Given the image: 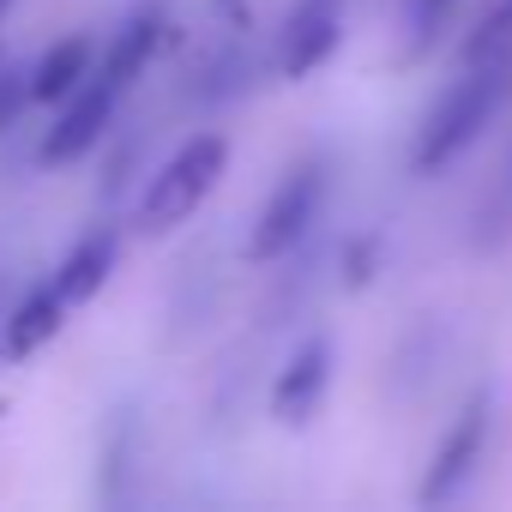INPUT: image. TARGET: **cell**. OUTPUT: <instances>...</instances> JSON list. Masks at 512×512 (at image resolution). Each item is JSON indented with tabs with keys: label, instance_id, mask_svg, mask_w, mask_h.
Instances as JSON below:
<instances>
[{
	"label": "cell",
	"instance_id": "8992f818",
	"mask_svg": "<svg viewBox=\"0 0 512 512\" xmlns=\"http://www.w3.org/2000/svg\"><path fill=\"white\" fill-rule=\"evenodd\" d=\"M326 386H332V344L326 338H302L296 356L278 368L272 380V422L278 428H302L314 422V410L326 404Z\"/></svg>",
	"mask_w": 512,
	"mask_h": 512
},
{
	"label": "cell",
	"instance_id": "5b68a950",
	"mask_svg": "<svg viewBox=\"0 0 512 512\" xmlns=\"http://www.w3.org/2000/svg\"><path fill=\"white\" fill-rule=\"evenodd\" d=\"M115 103H121V91L91 67V79H85L73 97H61V115H55V127L43 133L37 157H43V163H79L85 151H97L103 133H109V121H115Z\"/></svg>",
	"mask_w": 512,
	"mask_h": 512
},
{
	"label": "cell",
	"instance_id": "ba28073f",
	"mask_svg": "<svg viewBox=\"0 0 512 512\" xmlns=\"http://www.w3.org/2000/svg\"><path fill=\"white\" fill-rule=\"evenodd\" d=\"M115 260H121V235H115V223H97V229H85L79 241H73V253L55 266V296L67 302V308H79V302H91L103 284H109V272H115Z\"/></svg>",
	"mask_w": 512,
	"mask_h": 512
},
{
	"label": "cell",
	"instance_id": "7a4b0ae2",
	"mask_svg": "<svg viewBox=\"0 0 512 512\" xmlns=\"http://www.w3.org/2000/svg\"><path fill=\"white\" fill-rule=\"evenodd\" d=\"M223 163H229L223 133H193V139L151 175V187H145V199H139V223L163 235V229H175L181 217H193V211L205 205V193L223 181Z\"/></svg>",
	"mask_w": 512,
	"mask_h": 512
},
{
	"label": "cell",
	"instance_id": "52a82bcc",
	"mask_svg": "<svg viewBox=\"0 0 512 512\" xmlns=\"http://www.w3.org/2000/svg\"><path fill=\"white\" fill-rule=\"evenodd\" d=\"M344 43V0H302L284 25V49H278V67L284 79H308L314 67H326Z\"/></svg>",
	"mask_w": 512,
	"mask_h": 512
},
{
	"label": "cell",
	"instance_id": "277c9868",
	"mask_svg": "<svg viewBox=\"0 0 512 512\" xmlns=\"http://www.w3.org/2000/svg\"><path fill=\"white\" fill-rule=\"evenodd\" d=\"M482 458H488V398L476 392V398L458 410V422L440 434V446H434V458H428V476H422V488H416V500H422V506L458 500V494L470 488V476L482 470Z\"/></svg>",
	"mask_w": 512,
	"mask_h": 512
},
{
	"label": "cell",
	"instance_id": "9c48e42d",
	"mask_svg": "<svg viewBox=\"0 0 512 512\" xmlns=\"http://www.w3.org/2000/svg\"><path fill=\"white\" fill-rule=\"evenodd\" d=\"M157 43H163V7H157V0H145V7H139V13L109 37V49L97 55V73H103L115 91H133V79L151 67Z\"/></svg>",
	"mask_w": 512,
	"mask_h": 512
},
{
	"label": "cell",
	"instance_id": "2e32d148",
	"mask_svg": "<svg viewBox=\"0 0 512 512\" xmlns=\"http://www.w3.org/2000/svg\"><path fill=\"white\" fill-rule=\"evenodd\" d=\"M7 7H13V0H0V19H7Z\"/></svg>",
	"mask_w": 512,
	"mask_h": 512
},
{
	"label": "cell",
	"instance_id": "5bb4252c",
	"mask_svg": "<svg viewBox=\"0 0 512 512\" xmlns=\"http://www.w3.org/2000/svg\"><path fill=\"white\" fill-rule=\"evenodd\" d=\"M31 103V67H13V61H0V133H7Z\"/></svg>",
	"mask_w": 512,
	"mask_h": 512
},
{
	"label": "cell",
	"instance_id": "30bf717a",
	"mask_svg": "<svg viewBox=\"0 0 512 512\" xmlns=\"http://www.w3.org/2000/svg\"><path fill=\"white\" fill-rule=\"evenodd\" d=\"M61 326H67V302L55 296V284H37L0 326V362H31L43 344H55Z\"/></svg>",
	"mask_w": 512,
	"mask_h": 512
},
{
	"label": "cell",
	"instance_id": "9a60e30c",
	"mask_svg": "<svg viewBox=\"0 0 512 512\" xmlns=\"http://www.w3.org/2000/svg\"><path fill=\"white\" fill-rule=\"evenodd\" d=\"M368 272H374V241H356L350 247V284H368Z\"/></svg>",
	"mask_w": 512,
	"mask_h": 512
},
{
	"label": "cell",
	"instance_id": "4fadbf2b",
	"mask_svg": "<svg viewBox=\"0 0 512 512\" xmlns=\"http://www.w3.org/2000/svg\"><path fill=\"white\" fill-rule=\"evenodd\" d=\"M464 0H404V31H410V55H428L440 43V31L452 25V13Z\"/></svg>",
	"mask_w": 512,
	"mask_h": 512
},
{
	"label": "cell",
	"instance_id": "7c38bea8",
	"mask_svg": "<svg viewBox=\"0 0 512 512\" xmlns=\"http://www.w3.org/2000/svg\"><path fill=\"white\" fill-rule=\"evenodd\" d=\"M512 49V0H488L476 31L464 37V61H488V55H506Z\"/></svg>",
	"mask_w": 512,
	"mask_h": 512
},
{
	"label": "cell",
	"instance_id": "6da1fadb",
	"mask_svg": "<svg viewBox=\"0 0 512 512\" xmlns=\"http://www.w3.org/2000/svg\"><path fill=\"white\" fill-rule=\"evenodd\" d=\"M506 97H512V49L488 55V61H464V79H452L440 91V103L422 115V133H416V151H410L416 175H434L452 157H464L488 133V121L506 109Z\"/></svg>",
	"mask_w": 512,
	"mask_h": 512
},
{
	"label": "cell",
	"instance_id": "8fae6325",
	"mask_svg": "<svg viewBox=\"0 0 512 512\" xmlns=\"http://www.w3.org/2000/svg\"><path fill=\"white\" fill-rule=\"evenodd\" d=\"M91 67H97V37H61V43H49L37 55V67H31V103L73 97L91 79Z\"/></svg>",
	"mask_w": 512,
	"mask_h": 512
},
{
	"label": "cell",
	"instance_id": "3957f363",
	"mask_svg": "<svg viewBox=\"0 0 512 512\" xmlns=\"http://www.w3.org/2000/svg\"><path fill=\"white\" fill-rule=\"evenodd\" d=\"M320 199H326V163H320V157H302V163L272 187L260 223H253V235H247V260H253V266H272V260H284V253H296L302 235H308L314 217H320Z\"/></svg>",
	"mask_w": 512,
	"mask_h": 512
}]
</instances>
